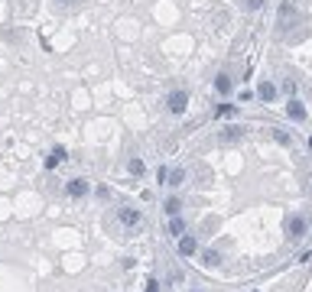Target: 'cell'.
I'll use <instances>...</instances> for the list:
<instances>
[{
	"mask_svg": "<svg viewBox=\"0 0 312 292\" xmlns=\"http://www.w3.org/2000/svg\"><path fill=\"white\" fill-rule=\"evenodd\" d=\"M62 159H65V150H62V146H55L49 156H46V169H55V166H59Z\"/></svg>",
	"mask_w": 312,
	"mask_h": 292,
	"instance_id": "obj_13",
	"label": "cell"
},
{
	"mask_svg": "<svg viewBox=\"0 0 312 292\" xmlns=\"http://www.w3.org/2000/svg\"><path fill=\"white\" fill-rule=\"evenodd\" d=\"M185 179H189V172H185V169H172V172H166V185H169V189H179Z\"/></svg>",
	"mask_w": 312,
	"mask_h": 292,
	"instance_id": "obj_9",
	"label": "cell"
},
{
	"mask_svg": "<svg viewBox=\"0 0 312 292\" xmlns=\"http://www.w3.org/2000/svg\"><path fill=\"white\" fill-rule=\"evenodd\" d=\"M127 169H130V176H143V159H137V156H130V163H127Z\"/></svg>",
	"mask_w": 312,
	"mask_h": 292,
	"instance_id": "obj_15",
	"label": "cell"
},
{
	"mask_svg": "<svg viewBox=\"0 0 312 292\" xmlns=\"http://www.w3.org/2000/svg\"><path fill=\"white\" fill-rule=\"evenodd\" d=\"M169 234H172V237H182V234H185V218H182V214H172V218H169Z\"/></svg>",
	"mask_w": 312,
	"mask_h": 292,
	"instance_id": "obj_11",
	"label": "cell"
},
{
	"mask_svg": "<svg viewBox=\"0 0 312 292\" xmlns=\"http://www.w3.org/2000/svg\"><path fill=\"white\" fill-rule=\"evenodd\" d=\"M215 91H218V94H231V91H234V81H231V75H225V72H221L218 78H215Z\"/></svg>",
	"mask_w": 312,
	"mask_h": 292,
	"instance_id": "obj_8",
	"label": "cell"
},
{
	"mask_svg": "<svg viewBox=\"0 0 312 292\" xmlns=\"http://www.w3.org/2000/svg\"><path fill=\"white\" fill-rule=\"evenodd\" d=\"M257 7H263V0H247V10H257Z\"/></svg>",
	"mask_w": 312,
	"mask_h": 292,
	"instance_id": "obj_17",
	"label": "cell"
},
{
	"mask_svg": "<svg viewBox=\"0 0 312 292\" xmlns=\"http://www.w3.org/2000/svg\"><path fill=\"white\" fill-rule=\"evenodd\" d=\"M147 292H159V286H156V279H150V282H147Z\"/></svg>",
	"mask_w": 312,
	"mask_h": 292,
	"instance_id": "obj_18",
	"label": "cell"
},
{
	"mask_svg": "<svg viewBox=\"0 0 312 292\" xmlns=\"http://www.w3.org/2000/svg\"><path fill=\"white\" fill-rule=\"evenodd\" d=\"M286 114H289V120L302 123V120L309 117V110H306V104H302V101H296V97H289V104H286Z\"/></svg>",
	"mask_w": 312,
	"mask_h": 292,
	"instance_id": "obj_4",
	"label": "cell"
},
{
	"mask_svg": "<svg viewBox=\"0 0 312 292\" xmlns=\"http://www.w3.org/2000/svg\"><path fill=\"white\" fill-rule=\"evenodd\" d=\"M241 136H244V130H241V127H225V133H221V140H225V143H238Z\"/></svg>",
	"mask_w": 312,
	"mask_h": 292,
	"instance_id": "obj_14",
	"label": "cell"
},
{
	"mask_svg": "<svg viewBox=\"0 0 312 292\" xmlns=\"http://www.w3.org/2000/svg\"><path fill=\"white\" fill-rule=\"evenodd\" d=\"M257 97L263 104H273L276 101V85H273V81H260V85H257Z\"/></svg>",
	"mask_w": 312,
	"mask_h": 292,
	"instance_id": "obj_6",
	"label": "cell"
},
{
	"mask_svg": "<svg viewBox=\"0 0 312 292\" xmlns=\"http://www.w3.org/2000/svg\"><path fill=\"white\" fill-rule=\"evenodd\" d=\"M117 218H121V224H124V227H134V224H140V211H137V208H130V205L117 208Z\"/></svg>",
	"mask_w": 312,
	"mask_h": 292,
	"instance_id": "obj_5",
	"label": "cell"
},
{
	"mask_svg": "<svg viewBox=\"0 0 312 292\" xmlns=\"http://www.w3.org/2000/svg\"><path fill=\"white\" fill-rule=\"evenodd\" d=\"M163 211L169 214V218L172 214H182V198H179V195H169V198L163 201Z\"/></svg>",
	"mask_w": 312,
	"mask_h": 292,
	"instance_id": "obj_10",
	"label": "cell"
},
{
	"mask_svg": "<svg viewBox=\"0 0 312 292\" xmlns=\"http://www.w3.org/2000/svg\"><path fill=\"white\" fill-rule=\"evenodd\" d=\"M88 192H91V182L81 179V176H75V179H68V182H65V195H68V198H85Z\"/></svg>",
	"mask_w": 312,
	"mask_h": 292,
	"instance_id": "obj_3",
	"label": "cell"
},
{
	"mask_svg": "<svg viewBox=\"0 0 312 292\" xmlns=\"http://www.w3.org/2000/svg\"><path fill=\"white\" fill-rule=\"evenodd\" d=\"M59 4H68V0H59Z\"/></svg>",
	"mask_w": 312,
	"mask_h": 292,
	"instance_id": "obj_19",
	"label": "cell"
},
{
	"mask_svg": "<svg viewBox=\"0 0 312 292\" xmlns=\"http://www.w3.org/2000/svg\"><path fill=\"white\" fill-rule=\"evenodd\" d=\"M166 107H169V114H185V107H189V94L182 91V88H176V91L166 94Z\"/></svg>",
	"mask_w": 312,
	"mask_h": 292,
	"instance_id": "obj_2",
	"label": "cell"
},
{
	"mask_svg": "<svg viewBox=\"0 0 312 292\" xmlns=\"http://www.w3.org/2000/svg\"><path fill=\"white\" fill-rule=\"evenodd\" d=\"M195 237H192V234H182V237H179V256H192L195 253Z\"/></svg>",
	"mask_w": 312,
	"mask_h": 292,
	"instance_id": "obj_7",
	"label": "cell"
},
{
	"mask_svg": "<svg viewBox=\"0 0 312 292\" xmlns=\"http://www.w3.org/2000/svg\"><path fill=\"white\" fill-rule=\"evenodd\" d=\"M273 140L280 143V146H289V143H293V136H289V133H283V130H273Z\"/></svg>",
	"mask_w": 312,
	"mask_h": 292,
	"instance_id": "obj_16",
	"label": "cell"
},
{
	"mask_svg": "<svg viewBox=\"0 0 312 292\" xmlns=\"http://www.w3.org/2000/svg\"><path fill=\"white\" fill-rule=\"evenodd\" d=\"M202 266H221V253L218 250H202Z\"/></svg>",
	"mask_w": 312,
	"mask_h": 292,
	"instance_id": "obj_12",
	"label": "cell"
},
{
	"mask_svg": "<svg viewBox=\"0 0 312 292\" xmlns=\"http://www.w3.org/2000/svg\"><path fill=\"white\" fill-rule=\"evenodd\" d=\"M283 227H286V237H289V240H302V237L309 234V221L302 218V214H289Z\"/></svg>",
	"mask_w": 312,
	"mask_h": 292,
	"instance_id": "obj_1",
	"label": "cell"
}]
</instances>
